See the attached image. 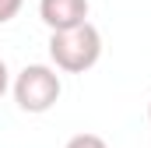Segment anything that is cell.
<instances>
[{
    "instance_id": "1",
    "label": "cell",
    "mask_w": 151,
    "mask_h": 148,
    "mask_svg": "<svg viewBox=\"0 0 151 148\" xmlns=\"http://www.w3.org/2000/svg\"><path fill=\"white\" fill-rule=\"evenodd\" d=\"M102 57V32L84 21L67 32H49V60L63 74H84L91 71Z\"/></svg>"
},
{
    "instance_id": "2",
    "label": "cell",
    "mask_w": 151,
    "mask_h": 148,
    "mask_svg": "<svg viewBox=\"0 0 151 148\" xmlns=\"http://www.w3.org/2000/svg\"><path fill=\"white\" fill-rule=\"evenodd\" d=\"M11 92H14L18 110H25V113H49L60 102V95H63V81H60L56 67H49V64H25L21 71L14 74Z\"/></svg>"
},
{
    "instance_id": "3",
    "label": "cell",
    "mask_w": 151,
    "mask_h": 148,
    "mask_svg": "<svg viewBox=\"0 0 151 148\" xmlns=\"http://www.w3.org/2000/svg\"><path fill=\"white\" fill-rule=\"evenodd\" d=\"M88 0H39V18L49 32H67L88 21Z\"/></svg>"
},
{
    "instance_id": "4",
    "label": "cell",
    "mask_w": 151,
    "mask_h": 148,
    "mask_svg": "<svg viewBox=\"0 0 151 148\" xmlns=\"http://www.w3.org/2000/svg\"><path fill=\"white\" fill-rule=\"evenodd\" d=\"M67 148H109L99 134H74L70 141H67Z\"/></svg>"
},
{
    "instance_id": "5",
    "label": "cell",
    "mask_w": 151,
    "mask_h": 148,
    "mask_svg": "<svg viewBox=\"0 0 151 148\" xmlns=\"http://www.w3.org/2000/svg\"><path fill=\"white\" fill-rule=\"evenodd\" d=\"M21 7H25V0H0V25H7V21H14Z\"/></svg>"
},
{
    "instance_id": "6",
    "label": "cell",
    "mask_w": 151,
    "mask_h": 148,
    "mask_svg": "<svg viewBox=\"0 0 151 148\" xmlns=\"http://www.w3.org/2000/svg\"><path fill=\"white\" fill-rule=\"evenodd\" d=\"M11 88V71H7V64H4V57H0V95Z\"/></svg>"
},
{
    "instance_id": "7",
    "label": "cell",
    "mask_w": 151,
    "mask_h": 148,
    "mask_svg": "<svg viewBox=\"0 0 151 148\" xmlns=\"http://www.w3.org/2000/svg\"><path fill=\"white\" fill-rule=\"evenodd\" d=\"M148 120H151V106H148Z\"/></svg>"
}]
</instances>
